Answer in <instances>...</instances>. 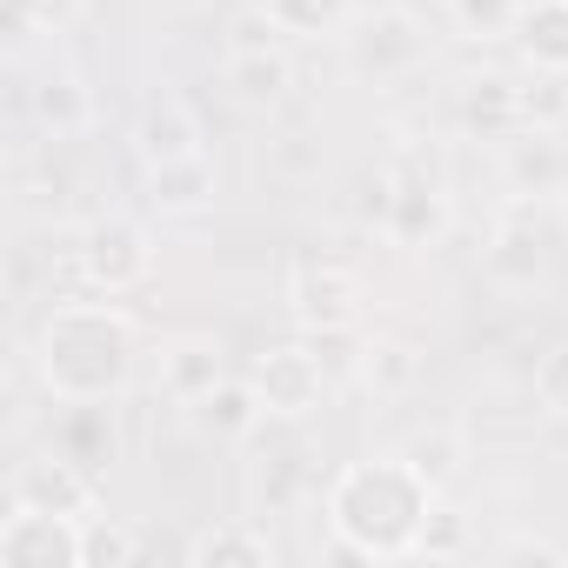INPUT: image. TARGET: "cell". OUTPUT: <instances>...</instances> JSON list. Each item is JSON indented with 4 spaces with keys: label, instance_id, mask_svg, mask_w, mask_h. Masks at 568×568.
<instances>
[{
    "label": "cell",
    "instance_id": "obj_11",
    "mask_svg": "<svg viewBox=\"0 0 568 568\" xmlns=\"http://www.w3.org/2000/svg\"><path fill=\"white\" fill-rule=\"evenodd\" d=\"M288 315L302 328H348L355 322V281L328 261H302L288 281Z\"/></svg>",
    "mask_w": 568,
    "mask_h": 568
},
{
    "label": "cell",
    "instance_id": "obj_5",
    "mask_svg": "<svg viewBox=\"0 0 568 568\" xmlns=\"http://www.w3.org/2000/svg\"><path fill=\"white\" fill-rule=\"evenodd\" d=\"M247 382H254V395H261V408L274 415V422H308L322 402H328V368H322V355L308 348V342H281V348H261L254 355V368H247Z\"/></svg>",
    "mask_w": 568,
    "mask_h": 568
},
{
    "label": "cell",
    "instance_id": "obj_4",
    "mask_svg": "<svg viewBox=\"0 0 568 568\" xmlns=\"http://www.w3.org/2000/svg\"><path fill=\"white\" fill-rule=\"evenodd\" d=\"M74 267H81V281L94 295H134L141 281L154 274V241H148V227L141 221H121V214H101V221H88L81 227V241H74Z\"/></svg>",
    "mask_w": 568,
    "mask_h": 568
},
{
    "label": "cell",
    "instance_id": "obj_3",
    "mask_svg": "<svg viewBox=\"0 0 568 568\" xmlns=\"http://www.w3.org/2000/svg\"><path fill=\"white\" fill-rule=\"evenodd\" d=\"M555 247H561V227H555V207L541 194H515L488 234V281L508 295L535 288V281L555 267Z\"/></svg>",
    "mask_w": 568,
    "mask_h": 568
},
{
    "label": "cell",
    "instance_id": "obj_24",
    "mask_svg": "<svg viewBox=\"0 0 568 568\" xmlns=\"http://www.w3.org/2000/svg\"><path fill=\"white\" fill-rule=\"evenodd\" d=\"M74 462H108L114 455V428H101V402H68V428L54 442Z\"/></svg>",
    "mask_w": 568,
    "mask_h": 568
},
{
    "label": "cell",
    "instance_id": "obj_6",
    "mask_svg": "<svg viewBox=\"0 0 568 568\" xmlns=\"http://www.w3.org/2000/svg\"><path fill=\"white\" fill-rule=\"evenodd\" d=\"M88 515H54L34 501H14L0 521V561L8 568H88V541H81Z\"/></svg>",
    "mask_w": 568,
    "mask_h": 568
},
{
    "label": "cell",
    "instance_id": "obj_31",
    "mask_svg": "<svg viewBox=\"0 0 568 568\" xmlns=\"http://www.w3.org/2000/svg\"><path fill=\"white\" fill-rule=\"evenodd\" d=\"M501 561H568L555 541H541V535H515L508 548H501Z\"/></svg>",
    "mask_w": 568,
    "mask_h": 568
},
{
    "label": "cell",
    "instance_id": "obj_28",
    "mask_svg": "<svg viewBox=\"0 0 568 568\" xmlns=\"http://www.w3.org/2000/svg\"><path fill=\"white\" fill-rule=\"evenodd\" d=\"M0 14H8V34L28 41L34 28H68L74 0H0Z\"/></svg>",
    "mask_w": 568,
    "mask_h": 568
},
{
    "label": "cell",
    "instance_id": "obj_26",
    "mask_svg": "<svg viewBox=\"0 0 568 568\" xmlns=\"http://www.w3.org/2000/svg\"><path fill=\"white\" fill-rule=\"evenodd\" d=\"M81 541H88V568H128V561H141V535L121 528V521H108V515H88Z\"/></svg>",
    "mask_w": 568,
    "mask_h": 568
},
{
    "label": "cell",
    "instance_id": "obj_13",
    "mask_svg": "<svg viewBox=\"0 0 568 568\" xmlns=\"http://www.w3.org/2000/svg\"><path fill=\"white\" fill-rule=\"evenodd\" d=\"M28 108H34V121H41L54 141H74V134L94 128V94H88V81H81L74 68H48V74L28 88Z\"/></svg>",
    "mask_w": 568,
    "mask_h": 568
},
{
    "label": "cell",
    "instance_id": "obj_21",
    "mask_svg": "<svg viewBox=\"0 0 568 568\" xmlns=\"http://www.w3.org/2000/svg\"><path fill=\"white\" fill-rule=\"evenodd\" d=\"M194 561H207V568H267L274 561V541H267V528L227 521V528H214V535L194 541Z\"/></svg>",
    "mask_w": 568,
    "mask_h": 568
},
{
    "label": "cell",
    "instance_id": "obj_32",
    "mask_svg": "<svg viewBox=\"0 0 568 568\" xmlns=\"http://www.w3.org/2000/svg\"><path fill=\"white\" fill-rule=\"evenodd\" d=\"M408 455H415V462H422V468H428V475H435V488H442V481H448V442H435V448H428V442H422V448H408Z\"/></svg>",
    "mask_w": 568,
    "mask_h": 568
},
{
    "label": "cell",
    "instance_id": "obj_19",
    "mask_svg": "<svg viewBox=\"0 0 568 568\" xmlns=\"http://www.w3.org/2000/svg\"><path fill=\"white\" fill-rule=\"evenodd\" d=\"M267 408H261V395H254V382H221V388H207L201 402H194V422H201V435H221V442H234V435H247L254 422H261Z\"/></svg>",
    "mask_w": 568,
    "mask_h": 568
},
{
    "label": "cell",
    "instance_id": "obj_23",
    "mask_svg": "<svg viewBox=\"0 0 568 568\" xmlns=\"http://www.w3.org/2000/svg\"><path fill=\"white\" fill-rule=\"evenodd\" d=\"M515 94H521V128H535V134L568 128V74L535 68V81H528V88H515Z\"/></svg>",
    "mask_w": 568,
    "mask_h": 568
},
{
    "label": "cell",
    "instance_id": "obj_12",
    "mask_svg": "<svg viewBox=\"0 0 568 568\" xmlns=\"http://www.w3.org/2000/svg\"><path fill=\"white\" fill-rule=\"evenodd\" d=\"M221 88L234 94V108L267 114V108L288 101L295 68H288V54H281V48H234V54H227V68H221Z\"/></svg>",
    "mask_w": 568,
    "mask_h": 568
},
{
    "label": "cell",
    "instance_id": "obj_10",
    "mask_svg": "<svg viewBox=\"0 0 568 568\" xmlns=\"http://www.w3.org/2000/svg\"><path fill=\"white\" fill-rule=\"evenodd\" d=\"M14 501H34V508H54V515H94V481L81 475L74 455H34L14 468Z\"/></svg>",
    "mask_w": 568,
    "mask_h": 568
},
{
    "label": "cell",
    "instance_id": "obj_2",
    "mask_svg": "<svg viewBox=\"0 0 568 568\" xmlns=\"http://www.w3.org/2000/svg\"><path fill=\"white\" fill-rule=\"evenodd\" d=\"M134 355H141L134 315L114 308V295H94V302H61L41 322L34 375L61 408L68 402H114L134 382Z\"/></svg>",
    "mask_w": 568,
    "mask_h": 568
},
{
    "label": "cell",
    "instance_id": "obj_16",
    "mask_svg": "<svg viewBox=\"0 0 568 568\" xmlns=\"http://www.w3.org/2000/svg\"><path fill=\"white\" fill-rule=\"evenodd\" d=\"M528 68L568 74V0H521V21L508 34Z\"/></svg>",
    "mask_w": 568,
    "mask_h": 568
},
{
    "label": "cell",
    "instance_id": "obj_17",
    "mask_svg": "<svg viewBox=\"0 0 568 568\" xmlns=\"http://www.w3.org/2000/svg\"><path fill=\"white\" fill-rule=\"evenodd\" d=\"M455 114H462V128L481 134V141H508V134H521V94H515V81H501V74H475V81L462 88Z\"/></svg>",
    "mask_w": 568,
    "mask_h": 568
},
{
    "label": "cell",
    "instance_id": "obj_25",
    "mask_svg": "<svg viewBox=\"0 0 568 568\" xmlns=\"http://www.w3.org/2000/svg\"><path fill=\"white\" fill-rule=\"evenodd\" d=\"M308 348L322 355V368H328V382H348V375H368V342L355 335V322H348V328H308Z\"/></svg>",
    "mask_w": 568,
    "mask_h": 568
},
{
    "label": "cell",
    "instance_id": "obj_1",
    "mask_svg": "<svg viewBox=\"0 0 568 568\" xmlns=\"http://www.w3.org/2000/svg\"><path fill=\"white\" fill-rule=\"evenodd\" d=\"M322 515H328L342 561H402V555H415V541L435 515V475L415 455L348 462L328 481Z\"/></svg>",
    "mask_w": 568,
    "mask_h": 568
},
{
    "label": "cell",
    "instance_id": "obj_30",
    "mask_svg": "<svg viewBox=\"0 0 568 568\" xmlns=\"http://www.w3.org/2000/svg\"><path fill=\"white\" fill-rule=\"evenodd\" d=\"M408 375H415L408 348H368V382H375V388H402Z\"/></svg>",
    "mask_w": 568,
    "mask_h": 568
},
{
    "label": "cell",
    "instance_id": "obj_22",
    "mask_svg": "<svg viewBox=\"0 0 568 568\" xmlns=\"http://www.w3.org/2000/svg\"><path fill=\"white\" fill-rule=\"evenodd\" d=\"M448 21L462 41H508L521 21V0H448Z\"/></svg>",
    "mask_w": 568,
    "mask_h": 568
},
{
    "label": "cell",
    "instance_id": "obj_8",
    "mask_svg": "<svg viewBox=\"0 0 568 568\" xmlns=\"http://www.w3.org/2000/svg\"><path fill=\"white\" fill-rule=\"evenodd\" d=\"M342 48H348V68L362 81H395V74H408L422 61V21L402 14V8H382V14L348 21Z\"/></svg>",
    "mask_w": 568,
    "mask_h": 568
},
{
    "label": "cell",
    "instance_id": "obj_27",
    "mask_svg": "<svg viewBox=\"0 0 568 568\" xmlns=\"http://www.w3.org/2000/svg\"><path fill=\"white\" fill-rule=\"evenodd\" d=\"M462 548H468V521H462L455 508H442V501H435V515H428V528H422L415 555H422V561H455Z\"/></svg>",
    "mask_w": 568,
    "mask_h": 568
},
{
    "label": "cell",
    "instance_id": "obj_7",
    "mask_svg": "<svg viewBox=\"0 0 568 568\" xmlns=\"http://www.w3.org/2000/svg\"><path fill=\"white\" fill-rule=\"evenodd\" d=\"M448 221H455V201L442 187L435 168H402L388 181V201H382V234L408 254H428L448 241Z\"/></svg>",
    "mask_w": 568,
    "mask_h": 568
},
{
    "label": "cell",
    "instance_id": "obj_14",
    "mask_svg": "<svg viewBox=\"0 0 568 568\" xmlns=\"http://www.w3.org/2000/svg\"><path fill=\"white\" fill-rule=\"evenodd\" d=\"M227 382V355H221V342H207V335H181V342H168L161 348V388L181 402V408H194L207 388H221Z\"/></svg>",
    "mask_w": 568,
    "mask_h": 568
},
{
    "label": "cell",
    "instance_id": "obj_29",
    "mask_svg": "<svg viewBox=\"0 0 568 568\" xmlns=\"http://www.w3.org/2000/svg\"><path fill=\"white\" fill-rule=\"evenodd\" d=\"M535 395H541L555 415H568V348H555V355L535 368Z\"/></svg>",
    "mask_w": 568,
    "mask_h": 568
},
{
    "label": "cell",
    "instance_id": "obj_18",
    "mask_svg": "<svg viewBox=\"0 0 568 568\" xmlns=\"http://www.w3.org/2000/svg\"><path fill=\"white\" fill-rule=\"evenodd\" d=\"M561 148L548 141V134H535V128H521V134H508V187L515 194H561Z\"/></svg>",
    "mask_w": 568,
    "mask_h": 568
},
{
    "label": "cell",
    "instance_id": "obj_9",
    "mask_svg": "<svg viewBox=\"0 0 568 568\" xmlns=\"http://www.w3.org/2000/svg\"><path fill=\"white\" fill-rule=\"evenodd\" d=\"M134 154H141V168L201 154V121L187 114L181 94H148L141 101V114H134Z\"/></svg>",
    "mask_w": 568,
    "mask_h": 568
},
{
    "label": "cell",
    "instance_id": "obj_15",
    "mask_svg": "<svg viewBox=\"0 0 568 568\" xmlns=\"http://www.w3.org/2000/svg\"><path fill=\"white\" fill-rule=\"evenodd\" d=\"M161 221H181V214H201L214 207V168L207 154H187V161H161L148 168V194H141Z\"/></svg>",
    "mask_w": 568,
    "mask_h": 568
},
{
    "label": "cell",
    "instance_id": "obj_20",
    "mask_svg": "<svg viewBox=\"0 0 568 568\" xmlns=\"http://www.w3.org/2000/svg\"><path fill=\"white\" fill-rule=\"evenodd\" d=\"M267 21L281 34H295V41H322V34H348L355 21V0H261Z\"/></svg>",
    "mask_w": 568,
    "mask_h": 568
}]
</instances>
